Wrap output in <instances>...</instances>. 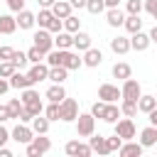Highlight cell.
<instances>
[{"mask_svg": "<svg viewBox=\"0 0 157 157\" xmlns=\"http://www.w3.org/2000/svg\"><path fill=\"white\" fill-rule=\"evenodd\" d=\"M20 98H22L25 108H27L32 115H39V113H44V103H42V98H39V91H34L32 86H29V88H25Z\"/></svg>", "mask_w": 157, "mask_h": 157, "instance_id": "obj_1", "label": "cell"}, {"mask_svg": "<svg viewBox=\"0 0 157 157\" xmlns=\"http://www.w3.org/2000/svg\"><path fill=\"white\" fill-rule=\"evenodd\" d=\"M93 132H96L93 113H78V118H76V135L78 137H91Z\"/></svg>", "mask_w": 157, "mask_h": 157, "instance_id": "obj_2", "label": "cell"}, {"mask_svg": "<svg viewBox=\"0 0 157 157\" xmlns=\"http://www.w3.org/2000/svg\"><path fill=\"white\" fill-rule=\"evenodd\" d=\"M49 150H52V140L44 135H37V137H32V142H27V157H42Z\"/></svg>", "mask_w": 157, "mask_h": 157, "instance_id": "obj_3", "label": "cell"}, {"mask_svg": "<svg viewBox=\"0 0 157 157\" xmlns=\"http://www.w3.org/2000/svg\"><path fill=\"white\" fill-rule=\"evenodd\" d=\"M32 42H34V47H39L44 54H49V52L54 49V34H52L49 29H44V27H39V29L32 34Z\"/></svg>", "mask_w": 157, "mask_h": 157, "instance_id": "obj_4", "label": "cell"}, {"mask_svg": "<svg viewBox=\"0 0 157 157\" xmlns=\"http://www.w3.org/2000/svg\"><path fill=\"white\" fill-rule=\"evenodd\" d=\"M59 108H61V120L64 123H76V118H78V103L74 98H64L59 103Z\"/></svg>", "mask_w": 157, "mask_h": 157, "instance_id": "obj_5", "label": "cell"}, {"mask_svg": "<svg viewBox=\"0 0 157 157\" xmlns=\"http://www.w3.org/2000/svg\"><path fill=\"white\" fill-rule=\"evenodd\" d=\"M12 140L15 142H20V145H27V142H32V137H34V130H32V125H27V123H17L15 128H12Z\"/></svg>", "mask_w": 157, "mask_h": 157, "instance_id": "obj_6", "label": "cell"}, {"mask_svg": "<svg viewBox=\"0 0 157 157\" xmlns=\"http://www.w3.org/2000/svg\"><path fill=\"white\" fill-rule=\"evenodd\" d=\"M98 98L105 103H118V98H123V91L113 83H101L98 86Z\"/></svg>", "mask_w": 157, "mask_h": 157, "instance_id": "obj_7", "label": "cell"}, {"mask_svg": "<svg viewBox=\"0 0 157 157\" xmlns=\"http://www.w3.org/2000/svg\"><path fill=\"white\" fill-rule=\"evenodd\" d=\"M115 135H120L123 140H132L135 135H137V130H135V123H132V118H120L115 125Z\"/></svg>", "mask_w": 157, "mask_h": 157, "instance_id": "obj_8", "label": "cell"}, {"mask_svg": "<svg viewBox=\"0 0 157 157\" xmlns=\"http://www.w3.org/2000/svg\"><path fill=\"white\" fill-rule=\"evenodd\" d=\"M64 152H66L69 157H91V155H93L91 145H83V142H78V140H69L66 147H64Z\"/></svg>", "mask_w": 157, "mask_h": 157, "instance_id": "obj_9", "label": "cell"}, {"mask_svg": "<svg viewBox=\"0 0 157 157\" xmlns=\"http://www.w3.org/2000/svg\"><path fill=\"white\" fill-rule=\"evenodd\" d=\"M150 44H152L150 32H142V29H140V32L130 34V49H132V52H147Z\"/></svg>", "mask_w": 157, "mask_h": 157, "instance_id": "obj_10", "label": "cell"}, {"mask_svg": "<svg viewBox=\"0 0 157 157\" xmlns=\"http://www.w3.org/2000/svg\"><path fill=\"white\" fill-rule=\"evenodd\" d=\"M120 91H123V98H130V101H137V98L142 96V86H140V81H135V78H125L123 86H120ZM123 98H120V101H123Z\"/></svg>", "mask_w": 157, "mask_h": 157, "instance_id": "obj_11", "label": "cell"}, {"mask_svg": "<svg viewBox=\"0 0 157 157\" xmlns=\"http://www.w3.org/2000/svg\"><path fill=\"white\" fill-rule=\"evenodd\" d=\"M142 150H145V147H142V142H140V140H137V142H135V140H125V142L120 145L118 155H120V157H140V155H142Z\"/></svg>", "mask_w": 157, "mask_h": 157, "instance_id": "obj_12", "label": "cell"}, {"mask_svg": "<svg viewBox=\"0 0 157 157\" xmlns=\"http://www.w3.org/2000/svg\"><path fill=\"white\" fill-rule=\"evenodd\" d=\"M105 22H108V27H123V22H125V12L120 10V7H105Z\"/></svg>", "mask_w": 157, "mask_h": 157, "instance_id": "obj_13", "label": "cell"}, {"mask_svg": "<svg viewBox=\"0 0 157 157\" xmlns=\"http://www.w3.org/2000/svg\"><path fill=\"white\" fill-rule=\"evenodd\" d=\"M101 61H103V52H101V49H96V47H88V49L83 52V66H88V69H96V66H101Z\"/></svg>", "mask_w": 157, "mask_h": 157, "instance_id": "obj_14", "label": "cell"}, {"mask_svg": "<svg viewBox=\"0 0 157 157\" xmlns=\"http://www.w3.org/2000/svg\"><path fill=\"white\" fill-rule=\"evenodd\" d=\"M27 74H29V78H32V83H39V81H47V78H49V64H44V61H39V64H32V69H29Z\"/></svg>", "mask_w": 157, "mask_h": 157, "instance_id": "obj_15", "label": "cell"}, {"mask_svg": "<svg viewBox=\"0 0 157 157\" xmlns=\"http://www.w3.org/2000/svg\"><path fill=\"white\" fill-rule=\"evenodd\" d=\"M10 86L17 88V91H25V88H29V86H34V83H32L29 74H22V69H17V71L10 76Z\"/></svg>", "mask_w": 157, "mask_h": 157, "instance_id": "obj_16", "label": "cell"}, {"mask_svg": "<svg viewBox=\"0 0 157 157\" xmlns=\"http://www.w3.org/2000/svg\"><path fill=\"white\" fill-rule=\"evenodd\" d=\"M88 145H91V150L93 152H98V155H110V147H108V137H103V135H91L88 137Z\"/></svg>", "mask_w": 157, "mask_h": 157, "instance_id": "obj_17", "label": "cell"}, {"mask_svg": "<svg viewBox=\"0 0 157 157\" xmlns=\"http://www.w3.org/2000/svg\"><path fill=\"white\" fill-rule=\"evenodd\" d=\"M140 142L142 147H157V128L155 125H147L140 130Z\"/></svg>", "mask_w": 157, "mask_h": 157, "instance_id": "obj_18", "label": "cell"}, {"mask_svg": "<svg viewBox=\"0 0 157 157\" xmlns=\"http://www.w3.org/2000/svg\"><path fill=\"white\" fill-rule=\"evenodd\" d=\"M37 25V15L29 12V10H20L17 12V27L20 29H32Z\"/></svg>", "mask_w": 157, "mask_h": 157, "instance_id": "obj_19", "label": "cell"}, {"mask_svg": "<svg viewBox=\"0 0 157 157\" xmlns=\"http://www.w3.org/2000/svg\"><path fill=\"white\" fill-rule=\"evenodd\" d=\"M110 52L113 54H128L130 52V37H123V34L113 37L110 39Z\"/></svg>", "mask_w": 157, "mask_h": 157, "instance_id": "obj_20", "label": "cell"}, {"mask_svg": "<svg viewBox=\"0 0 157 157\" xmlns=\"http://www.w3.org/2000/svg\"><path fill=\"white\" fill-rule=\"evenodd\" d=\"M54 47H56V49H71V47H74V34L66 32V29L56 32V34H54Z\"/></svg>", "mask_w": 157, "mask_h": 157, "instance_id": "obj_21", "label": "cell"}, {"mask_svg": "<svg viewBox=\"0 0 157 157\" xmlns=\"http://www.w3.org/2000/svg\"><path fill=\"white\" fill-rule=\"evenodd\" d=\"M49 118L44 115V113H39V115H34L32 118V130H34V135H47L49 132Z\"/></svg>", "mask_w": 157, "mask_h": 157, "instance_id": "obj_22", "label": "cell"}, {"mask_svg": "<svg viewBox=\"0 0 157 157\" xmlns=\"http://www.w3.org/2000/svg\"><path fill=\"white\" fill-rule=\"evenodd\" d=\"M91 42H93V39H91L88 32H81V29L74 32V49H76V52H86V49L91 47Z\"/></svg>", "mask_w": 157, "mask_h": 157, "instance_id": "obj_23", "label": "cell"}, {"mask_svg": "<svg viewBox=\"0 0 157 157\" xmlns=\"http://www.w3.org/2000/svg\"><path fill=\"white\" fill-rule=\"evenodd\" d=\"M17 32V17L0 15V34H15Z\"/></svg>", "mask_w": 157, "mask_h": 157, "instance_id": "obj_24", "label": "cell"}, {"mask_svg": "<svg viewBox=\"0 0 157 157\" xmlns=\"http://www.w3.org/2000/svg\"><path fill=\"white\" fill-rule=\"evenodd\" d=\"M49 101H54V103H61L64 98H66V91H64V83H52L49 88H47V93H44Z\"/></svg>", "mask_w": 157, "mask_h": 157, "instance_id": "obj_25", "label": "cell"}, {"mask_svg": "<svg viewBox=\"0 0 157 157\" xmlns=\"http://www.w3.org/2000/svg\"><path fill=\"white\" fill-rule=\"evenodd\" d=\"M120 105L118 103H108L105 105V115H103V123H108V125H115L118 120H120Z\"/></svg>", "mask_w": 157, "mask_h": 157, "instance_id": "obj_26", "label": "cell"}, {"mask_svg": "<svg viewBox=\"0 0 157 157\" xmlns=\"http://www.w3.org/2000/svg\"><path fill=\"white\" fill-rule=\"evenodd\" d=\"M71 10H74V7H71V2H69V0H56V2L52 5V12H54L59 20L69 17V15H71Z\"/></svg>", "mask_w": 157, "mask_h": 157, "instance_id": "obj_27", "label": "cell"}, {"mask_svg": "<svg viewBox=\"0 0 157 157\" xmlns=\"http://www.w3.org/2000/svg\"><path fill=\"white\" fill-rule=\"evenodd\" d=\"M64 66L69 69V71H74V69H81L83 66V56L78 54V52H66V59H64Z\"/></svg>", "mask_w": 157, "mask_h": 157, "instance_id": "obj_28", "label": "cell"}, {"mask_svg": "<svg viewBox=\"0 0 157 157\" xmlns=\"http://www.w3.org/2000/svg\"><path fill=\"white\" fill-rule=\"evenodd\" d=\"M157 108V96H140L137 98V110L140 113H150V110H155Z\"/></svg>", "mask_w": 157, "mask_h": 157, "instance_id": "obj_29", "label": "cell"}, {"mask_svg": "<svg viewBox=\"0 0 157 157\" xmlns=\"http://www.w3.org/2000/svg\"><path fill=\"white\" fill-rule=\"evenodd\" d=\"M123 27H125V32H128V34L140 32V29H142V20H140V15H128V17H125V22H123Z\"/></svg>", "mask_w": 157, "mask_h": 157, "instance_id": "obj_30", "label": "cell"}, {"mask_svg": "<svg viewBox=\"0 0 157 157\" xmlns=\"http://www.w3.org/2000/svg\"><path fill=\"white\" fill-rule=\"evenodd\" d=\"M54 17H56V15L52 12V7H39V15H37V25L47 29V27L54 22Z\"/></svg>", "mask_w": 157, "mask_h": 157, "instance_id": "obj_31", "label": "cell"}, {"mask_svg": "<svg viewBox=\"0 0 157 157\" xmlns=\"http://www.w3.org/2000/svg\"><path fill=\"white\" fill-rule=\"evenodd\" d=\"M113 76H115V78H120V81L130 78V76H132V69H130V64H125V61H118V64H113Z\"/></svg>", "mask_w": 157, "mask_h": 157, "instance_id": "obj_32", "label": "cell"}, {"mask_svg": "<svg viewBox=\"0 0 157 157\" xmlns=\"http://www.w3.org/2000/svg\"><path fill=\"white\" fill-rule=\"evenodd\" d=\"M66 74H69L66 66H49V81L52 83H64L66 81Z\"/></svg>", "mask_w": 157, "mask_h": 157, "instance_id": "obj_33", "label": "cell"}, {"mask_svg": "<svg viewBox=\"0 0 157 157\" xmlns=\"http://www.w3.org/2000/svg\"><path fill=\"white\" fill-rule=\"evenodd\" d=\"M120 113H123L125 118H132V115H137V101L123 98V101H120Z\"/></svg>", "mask_w": 157, "mask_h": 157, "instance_id": "obj_34", "label": "cell"}, {"mask_svg": "<svg viewBox=\"0 0 157 157\" xmlns=\"http://www.w3.org/2000/svg\"><path fill=\"white\" fill-rule=\"evenodd\" d=\"M64 29H66V32H71V34H74V32H78V29H81V20H78L76 15L64 17Z\"/></svg>", "mask_w": 157, "mask_h": 157, "instance_id": "obj_35", "label": "cell"}, {"mask_svg": "<svg viewBox=\"0 0 157 157\" xmlns=\"http://www.w3.org/2000/svg\"><path fill=\"white\" fill-rule=\"evenodd\" d=\"M44 115H47L49 120H61V108H59V103L49 101V105L44 108Z\"/></svg>", "mask_w": 157, "mask_h": 157, "instance_id": "obj_36", "label": "cell"}, {"mask_svg": "<svg viewBox=\"0 0 157 157\" xmlns=\"http://www.w3.org/2000/svg\"><path fill=\"white\" fill-rule=\"evenodd\" d=\"M145 10V2L142 0H125V12L128 15H140Z\"/></svg>", "mask_w": 157, "mask_h": 157, "instance_id": "obj_37", "label": "cell"}, {"mask_svg": "<svg viewBox=\"0 0 157 157\" xmlns=\"http://www.w3.org/2000/svg\"><path fill=\"white\" fill-rule=\"evenodd\" d=\"M27 56H29V64H39V61L47 59V54L39 47H34V44H32V49H27Z\"/></svg>", "mask_w": 157, "mask_h": 157, "instance_id": "obj_38", "label": "cell"}, {"mask_svg": "<svg viewBox=\"0 0 157 157\" xmlns=\"http://www.w3.org/2000/svg\"><path fill=\"white\" fill-rule=\"evenodd\" d=\"M86 10L91 15H101V12H105V0H88L86 2Z\"/></svg>", "mask_w": 157, "mask_h": 157, "instance_id": "obj_39", "label": "cell"}, {"mask_svg": "<svg viewBox=\"0 0 157 157\" xmlns=\"http://www.w3.org/2000/svg\"><path fill=\"white\" fill-rule=\"evenodd\" d=\"M10 61H12V64H15L17 69H25V66L29 64V56H27V52H15Z\"/></svg>", "mask_w": 157, "mask_h": 157, "instance_id": "obj_40", "label": "cell"}, {"mask_svg": "<svg viewBox=\"0 0 157 157\" xmlns=\"http://www.w3.org/2000/svg\"><path fill=\"white\" fill-rule=\"evenodd\" d=\"M7 108H10V115L17 120V118H20V113H22V108H25V103H22V98H12V101L7 103Z\"/></svg>", "mask_w": 157, "mask_h": 157, "instance_id": "obj_41", "label": "cell"}, {"mask_svg": "<svg viewBox=\"0 0 157 157\" xmlns=\"http://www.w3.org/2000/svg\"><path fill=\"white\" fill-rule=\"evenodd\" d=\"M105 105H108V103L98 98V101L91 105V113H93V118H101V120H103V115H105Z\"/></svg>", "mask_w": 157, "mask_h": 157, "instance_id": "obj_42", "label": "cell"}, {"mask_svg": "<svg viewBox=\"0 0 157 157\" xmlns=\"http://www.w3.org/2000/svg\"><path fill=\"white\" fill-rule=\"evenodd\" d=\"M15 71H17V66H15L12 61H0V76H2V78H10Z\"/></svg>", "mask_w": 157, "mask_h": 157, "instance_id": "obj_43", "label": "cell"}, {"mask_svg": "<svg viewBox=\"0 0 157 157\" xmlns=\"http://www.w3.org/2000/svg\"><path fill=\"white\" fill-rule=\"evenodd\" d=\"M123 142H125V140H123L120 135H113V137H108V147H110V152H118Z\"/></svg>", "mask_w": 157, "mask_h": 157, "instance_id": "obj_44", "label": "cell"}, {"mask_svg": "<svg viewBox=\"0 0 157 157\" xmlns=\"http://www.w3.org/2000/svg\"><path fill=\"white\" fill-rule=\"evenodd\" d=\"M12 54H15V49H12V47L0 44V61H10V59H12Z\"/></svg>", "mask_w": 157, "mask_h": 157, "instance_id": "obj_45", "label": "cell"}, {"mask_svg": "<svg viewBox=\"0 0 157 157\" xmlns=\"http://www.w3.org/2000/svg\"><path fill=\"white\" fill-rule=\"evenodd\" d=\"M145 12L152 20H157V0H145Z\"/></svg>", "mask_w": 157, "mask_h": 157, "instance_id": "obj_46", "label": "cell"}, {"mask_svg": "<svg viewBox=\"0 0 157 157\" xmlns=\"http://www.w3.org/2000/svg\"><path fill=\"white\" fill-rule=\"evenodd\" d=\"M47 29H49L52 34H56V32H61V29H64V20H59V17H54V22H52V25H49Z\"/></svg>", "mask_w": 157, "mask_h": 157, "instance_id": "obj_47", "label": "cell"}, {"mask_svg": "<svg viewBox=\"0 0 157 157\" xmlns=\"http://www.w3.org/2000/svg\"><path fill=\"white\" fill-rule=\"evenodd\" d=\"M7 2V7L12 10V12H20V10H25V0H5Z\"/></svg>", "mask_w": 157, "mask_h": 157, "instance_id": "obj_48", "label": "cell"}, {"mask_svg": "<svg viewBox=\"0 0 157 157\" xmlns=\"http://www.w3.org/2000/svg\"><path fill=\"white\" fill-rule=\"evenodd\" d=\"M7 140H12V135H10V130H7V128H5L2 123H0V147H2V145H5Z\"/></svg>", "mask_w": 157, "mask_h": 157, "instance_id": "obj_49", "label": "cell"}, {"mask_svg": "<svg viewBox=\"0 0 157 157\" xmlns=\"http://www.w3.org/2000/svg\"><path fill=\"white\" fill-rule=\"evenodd\" d=\"M7 120H12L10 108H7V105H0V123H7Z\"/></svg>", "mask_w": 157, "mask_h": 157, "instance_id": "obj_50", "label": "cell"}, {"mask_svg": "<svg viewBox=\"0 0 157 157\" xmlns=\"http://www.w3.org/2000/svg\"><path fill=\"white\" fill-rule=\"evenodd\" d=\"M10 88H12V86H10V78H2V76H0V96H5Z\"/></svg>", "mask_w": 157, "mask_h": 157, "instance_id": "obj_51", "label": "cell"}, {"mask_svg": "<svg viewBox=\"0 0 157 157\" xmlns=\"http://www.w3.org/2000/svg\"><path fill=\"white\" fill-rule=\"evenodd\" d=\"M69 2H71V7L81 10V7H86V2H88V0H69Z\"/></svg>", "mask_w": 157, "mask_h": 157, "instance_id": "obj_52", "label": "cell"}, {"mask_svg": "<svg viewBox=\"0 0 157 157\" xmlns=\"http://www.w3.org/2000/svg\"><path fill=\"white\" fill-rule=\"evenodd\" d=\"M147 115H150V125H155V128H157V108H155V110H150Z\"/></svg>", "mask_w": 157, "mask_h": 157, "instance_id": "obj_53", "label": "cell"}, {"mask_svg": "<svg viewBox=\"0 0 157 157\" xmlns=\"http://www.w3.org/2000/svg\"><path fill=\"white\" fill-rule=\"evenodd\" d=\"M37 2H39V7H52L56 0H37Z\"/></svg>", "mask_w": 157, "mask_h": 157, "instance_id": "obj_54", "label": "cell"}, {"mask_svg": "<svg viewBox=\"0 0 157 157\" xmlns=\"http://www.w3.org/2000/svg\"><path fill=\"white\" fill-rule=\"evenodd\" d=\"M150 39H152V44H157V25L150 29Z\"/></svg>", "mask_w": 157, "mask_h": 157, "instance_id": "obj_55", "label": "cell"}, {"mask_svg": "<svg viewBox=\"0 0 157 157\" xmlns=\"http://www.w3.org/2000/svg\"><path fill=\"white\" fill-rule=\"evenodd\" d=\"M123 0H105V7H120Z\"/></svg>", "mask_w": 157, "mask_h": 157, "instance_id": "obj_56", "label": "cell"}, {"mask_svg": "<svg viewBox=\"0 0 157 157\" xmlns=\"http://www.w3.org/2000/svg\"><path fill=\"white\" fill-rule=\"evenodd\" d=\"M0 157H12V152H10V150L2 145V147H0Z\"/></svg>", "mask_w": 157, "mask_h": 157, "instance_id": "obj_57", "label": "cell"}]
</instances>
